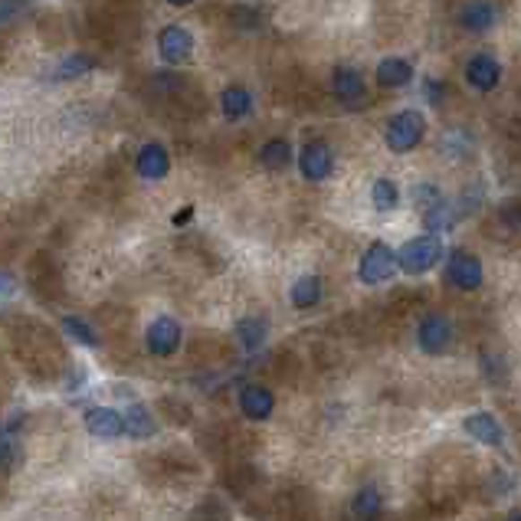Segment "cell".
Returning <instances> with one entry per match:
<instances>
[{
  "label": "cell",
  "instance_id": "obj_8",
  "mask_svg": "<svg viewBox=\"0 0 521 521\" xmlns=\"http://www.w3.org/2000/svg\"><path fill=\"white\" fill-rule=\"evenodd\" d=\"M417 342L427 354H443L449 348V342H453V325H449V318L446 315H427L420 322Z\"/></svg>",
  "mask_w": 521,
  "mask_h": 521
},
{
  "label": "cell",
  "instance_id": "obj_34",
  "mask_svg": "<svg viewBox=\"0 0 521 521\" xmlns=\"http://www.w3.org/2000/svg\"><path fill=\"white\" fill-rule=\"evenodd\" d=\"M508 521H521V515H512V518H508Z\"/></svg>",
  "mask_w": 521,
  "mask_h": 521
},
{
  "label": "cell",
  "instance_id": "obj_14",
  "mask_svg": "<svg viewBox=\"0 0 521 521\" xmlns=\"http://www.w3.org/2000/svg\"><path fill=\"white\" fill-rule=\"evenodd\" d=\"M86 427L92 436H102V439H115V436H122V413H115L109 407H95L86 413Z\"/></svg>",
  "mask_w": 521,
  "mask_h": 521
},
{
  "label": "cell",
  "instance_id": "obj_5",
  "mask_svg": "<svg viewBox=\"0 0 521 521\" xmlns=\"http://www.w3.org/2000/svg\"><path fill=\"white\" fill-rule=\"evenodd\" d=\"M144 344L152 351L154 358H171L174 351L180 348V325L171 315H161L148 325V334H144Z\"/></svg>",
  "mask_w": 521,
  "mask_h": 521
},
{
  "label": "cell",
  "instance_id": "obj_23",
  "mask_svg": "<svg viewBox=\"0 0 521 521\" xmlns=\"http://www.w3.org/2000/svg\"><path fill=\"white\" fill-rule=\"evenodd\" d=\"M265 334H269V325L263 322V318H243V322L237 325V338L243 348L256 351L265 344Z\"/></svg>",
  "mask_w": 521,
  "mask_h": 521
},
{
  "label": "cell",
  "instance_id": "obj_26",
  "mask_svg": "<svg viewBox=\"0 0 521 521\" xmlns=\"http://www.w3.org/2000/svg\"><path fill=\"white\" fill-rule=\"evenodd\" d=\"M30 7H33V0H0V30H7L10 23H17Z\"/></svg>",
  "mask_w": 521,
  "mask_h": 521
},
{
  "label": "cell",
  "instance_id": "obj_33",
  "mask_svg": "<svg viewBox=\"0 0 521 521\" xmlns=\"http://www.w3.org/2000/svg\"><path fill=\"white\" fill-rule=\"evenodd\" d=\"M168 4H174V7H187V4H194V0H168Z\"/></svg>",
  "mask_w": 521,
  "mask_h": 521
},
{
  "label": "cell",
  "instance_id": "obj_4",
  "mask_svg": "<svg viewBox=\"0 0 521 521\" xmlns=\"http://www.w3.org/2000/svg\"><path fill=\"white\" fill-rule=\"evenodd\" d=\"M158 53H161L164 63H171V66H180V63H187L194 56V37H190L187 27H180V23H171V27H164L158 33Z\"/></svg>",
  "mask_w": 521,
  "mask_h": 521
},
{
  "label": "cell",
  "instance_id": "obj_24",
  "mask_svg": "<svg viewBox=\"0 0 521 521\" xmlns=\"http://www.w3.org/2000/svg\"><path fill=\"white\" fill-rule=\"evenodd\" d=\"M63 332L73 338V342H79L82 348H99V334H95V328H89L82 318H76V315H66L63 318Z\"/></svg>",
  "mask_w": 521,
  "mask_h": 521
},
{
  "label": "cell",
  "instance_id": "obj_9",
  "mask_svg": "<svg viewBox=\"0 0 521 521\" xmlns=\"http://www.w3.org/2000/svg\"><path fill=\"white\" fill-rule=\"evenodd\" d=\"M239 410H243V417L253 420V423L269 420L273 417V410H275L273 390L259 387V384H247V387L239 390Z\"/></svg>",
  "mask_w": 521,
  "mask_h": 521
},
{
  "label": "cell",
  "instance_id": "obj_22",
  "mask_svg": "<svg viewBox=\"0 0 521 521\" xmlns=\"http://www.w3.org/2000/svg\"><path fill=\"white\" fill-rule=\"evenodd\" d=\"M322 299V279L318 275H302L299 282L292 285V305L295 308H312Z\"/></svg>",
  "mask_w": 521,
  "mask_h": 521
},
{
  "label": "cell",
  "instance_id": "obj_11",
  "mask_svg": "<svg viewBox=\"0 0 521 521\" xmlns=\"http://www.w3.org/2000/svg\"><path fill=\"white\" fill-rule=\"evenodd\" d=\"M465 79H469V86L479 89V92H492L499 86V79H502V66H499V59H492L489 53H479L465 63Z\"/></svg>",
  "mask_w": 521,
  "mask_h": 521
},
{
  "label": "cell",
  "instance_id": "obj_28",
  "mask_svg": "<svg viewBox=\"0 0 521 521\" xmlns=\"http://www.w3.org/2000/svg\"><path fill=\"white\" fill-rule=\"evenodd\" d=\"M230 17L239 20V27H259V13H256V10H249V7L230 10Z\"/></svg>",
  "mask_w": 521,
  "mask_h": 521
},
{
  "label": "cell",
  "instance_id": "obj_3",
  "mask_svg": "<svg viewBox=\"0 0 521 521\" xmlns=\"http://www.w3.org/2000/svg\"><path fill=\"white\" fill-rule=\"evenodd\" d=\"M397 269V256H394V249L387 243H370L368 253L360 256V265H358V275L364 285H380L387 282L390 275Z\"/></svg>",
  "mask_w": 521,
  "mask_h": 521
},
{
  "label": "cell",
  "instance_id": "obj_19",
  "mask_svg": "<svg viewBox=\"0 0 521 521\" xmlns=\"http://www.w3.org/2000/svg\"><path fill=\"white\" fill-rule=\"evenodd\" d=\"M259 161H263L265 171H282V168H289V161H292V144L285 142V138L265 142L263 148H259Z\"/></svg>",
  "mask_w": 521,
  "mask_h": 521
},
{
  "label": "cell",
  "instance_id": "obj_13",
  "mask_svg": "<svg viewBox=\"0 0 521 521\" xmlns=\"http://www.w3.org/2000/svg\"><path fill=\"white\" fill-rule=\"evenodd\" d=\"M463 427L473 439H479V443H485V446H502V439H505L502 427H499V420H495L492 413H473V417H465Z\"/></svg>",
  "mask_w": 521,
  "mask_h": 521
},
{
  "label": "cell",
  "instance_id": "obj_12",
  "mask_svg": "<svg viewBox=\"0 0 521 521\" xmlns=\"http://www.w3.org/2000/svg\"><path fill=\"white\" fill-rule=\"evenodd\" d=\"M332 92L348 105H358L364 102V95H368V86H364V76H360L358 69H334L332 73Z\"/></svg>",
  "mask_w": 521,
  "mask_h": 521
},
{
  "label": "cell",
  "instance_id": "obj_15",
  "mask_svg": "<svg viewBox=\"0 0 521 521\" xmlns=\"http://www.w3.org/2000/svg\"><path fill=\"white\" fill-rule=\"evenodd\" d=\"M413 79V66H410L407 59H397V56H387L380 59L378 66V82L384 89H404Z\"/></svg>",
  "mask_w": 521,
  "mask_h": 521
},
{
  "label": "cell",
  "instance_id": "obj_16",
  "mask_svg": "<svg viewBox=\"0 0 521 521\" xmlns=\"http://www.w3.org/2000/svg\"><path fill=\"white\" fill-rule=\"evenodd\" d=\"M220 109H223V115H227L230 122H239V118H247L253 112V95L243 86H227L223 95H220Z\"/></svg>",
  "mask_w": 521,
  "mask_h": 521
},
{
  "label": "cell",
  "instance_id": "obj_27",
  "mask_svg": "<svg viewBox=\"0 0 521 521\" xmlns=\"http://www.w3.org/2000/svg\"><path fill=\"white\" fill-rule=\"evenodd\" d=\"M456 223V213H453V207L449 204H436V207H430L427 210V227L430 230H449Z\"/></svg>",
  "mask_w": 521,
  "mask_h": 521
},
{
  "label": "cell",
  "instance_id": "obj_18",
  "mask_svg": "<svg viewBox=\"0 0 521 521\" xmlns=\"http://www.w3.org/2000/svg\"><path fill=\"white\" fill-rule=\"evenodd\" d=\"M122 430L128 436H138V439H148V436L158 433V423H154V417L148 413V407H142V404H135V407H128L122 413Z\"/></svg>",
  "mask_w": 521,
  "mask_h": 521
},
{
  "label": "cell",
  "instance_id": "obj_7",
  "mask_svg": "<svg viewBox=\"0 0 521 521\" xmlns=\"http://www.w3.org/2000/svg\"><path fill=\"white\" fill-rule=\"evenodd\" d=\"M334 168V154L325 142H308L299 154V171L305 180H325Z\"/></svg>",
  "mask_w": 521,
  "mask_h": 521
},
{
  "label": "cell",
  "instance_id": "obj_17",
  "mask_svg": "<svg viewBox=\"0 0 521 521\" xmlns=\"http://www.w3.org/2000/svg\"><path fill=\"white\" fill-rule=\"evenodd\" d=\"M459 23H463L465 30H473V33H485V30H492V23H495V7L492 4H485V0H473V4H465L463 7Z\"/></svg>",
  "mask_w": 521,
  "mask_h": 521
},
{
  "label": "cell",
  "instance_id": "obj_20",
  "mask_svg": "<svg viewBox=\"0 0 521 521\" xmlns=\"http://www.w3.org/2000/svg\"><path fill=\"white\" fill-rule=\"evenodd\" d=\"M95 69V59L89 53H73L53 69V82H69V79H82Z\"/></svg>",
  "mask_w": 521,
  "mask_h": 521
},
{
  "label": "cell",
  "instance_id": "obj_31",
  "mask_svg": "<svg viewBox=\"0 0 521 521\" xmlns=\"http://www.w3.org/2000/svg\"><path fill=\"white\" fill-rule=\"evenodd\" d=\"M427 95H430V102L439 105V102H443V95H446V86H439V82H433V79H430V82H427Z\"/></svg>",
  "mask_w": 521,
  "mask_h": 521
},
{
  "label": "cell",
  "instance_id": "obj_10",
  "mask_svg": "<svg viewBox=\"0 0 521 521\" xmlns=\"http://www.w3.org/2000/svg\"><path fill=\"white\" fill-rule=\"evenodd\" d=\"M135 168H138V174H142L144 180H164L168 174H171V154H168L164 144L152 142V144H144L142 152H138Z\"/></svg>",
  "mask_w": 521,
  "mask_h": 521
},
{
  "label": "cell",
  "instance_id": "obj_21",
  "mask_svg": "<svg viewBox=\"0 0 521 521\" xmlns=\"http://www.w3.org/2000/svg\"><path fill=\"white\" fill-rule=\"evenodd\" d=\"M351 512H354V518L358 521H378L380 512H384V502H380V492L378 489H360L358 495H354V502H351Z\"/></svg>",
  "mask_w": 521,
  "mask_h": 521
},
{
  "label": "cell",
  "instance_id": "obj_25",
  "mask_svg": "<svg viewBox=\"0 0 521 521\" xmlns=\"http://www.w3.org/2000/svg\"><path fill=\"white\" fill-rule=\"evenodd\" d=\"M370 200H374V207H378L380 213H390V210L397 207V200H400L397 184L387 180V178H380L378 184H374V190H370Z\"/></svg>",
  "mask_w": 521,
  "mask_h": 521
},
{
  "label": "cell",
  "instance_id": "obj_2",
  "mask_svg": "<svg viewBox=\"0 0 521 521\" xmlns=\"http://www.w3.org/2000/svg\"><path fill=\"white\" fill-rule=\"evenodd\" d=\"M439 259H443V243H439V237H433V233L410 239V243H404V249L397 253V265L410 275L427 273V269H433Z\"/></svg>",
  "mask_w": 521,
  "mask_h": 521
},
{
  "label": "cell",
  "instance_id": "obj_30",
  "mask_svg": "<svg viewBox=\"0 0 521 521\" xmlns=\"http://www.w3.org/2000/svg\"><path fill=\"white\" fill-rule=\"evenodd\" d=\"M17 292V279L10 273H0V299H7V295Z\"/></svg>",
  "mask_w": 521,
  "mask_h": 521
},
{
  "label": "cell",
  "instance_id": "obj_1",
  "mask_svg": "<svg viewBox=\"0 0 521 521\" xmlns=\"http://www.w3.org/2000/svg\"><path fill=\"white\" fill-rule=\"evenodd\" d=\"M423 132H427V122H423V115L413 112V109H407V112H397L394 118L387 122V132H384V138H387V148L397 154H407L413 152L420 142H423Z\"/></svg>",
  "mask_w": 521,
  "mask_h": 521
},
{
  "label": "cell",
  "instance_id": "obj_32",
  "mask_svg": "<svg viewBox=\"0 0 521 521\" xmlns=\"http://www.w3.org/2000/svg\"><path fill=\"white\" fill-rule=\"evenodd\" d=\"M187 220H190V207L180 210V213H178V223H187Z\"/></svg>",
  "mask_w": 521,
  "mask_h": 521
},
{
  "label": "cell",
  "instance_id": "obj_29",
  "mask_svg": "<svg viewBox=\"0 0 521 521\" xmlns=\"http://www.w3.org/2000/svg\"><path fill=\"white\" fill-rule=\"evenodd\" d=\"M413 200H417V204H427V210H430V207H436V204H439V194H436L430 184H423V187L413 190Z\"/></svg>",
  "mask_w": 521,
  "mask_h": 521
},
{
  "label": "cell",
  "instance_id": "obj_6",
  "mask_svg": "<svg viewBox=\"0 0 521 521\" xmlns=\"http://www.w3.org/2000/svg\"><path fill=\"white\" fill-rule=\"evenodd\" d=\"M446 275H449V282L465 289V292H473L482 285V263L473 256V253H465V249H453L449 259H446Z\"/></svg>",
  "mask_w": 521,
  "mask_h": 521
}]
</instances>
